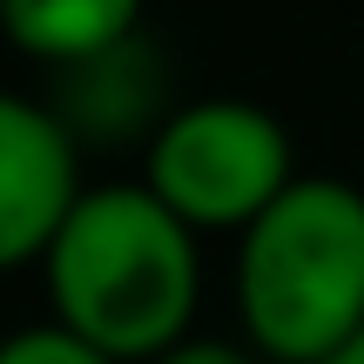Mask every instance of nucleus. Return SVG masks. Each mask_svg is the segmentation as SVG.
Instances as JSON below:
<instances>
[{
    "label": "nucleus",
    "mask_w": 364,
    "mask_h": 364,
    "mask_svg": "<svg viewBox=\"0 0 364 364\" xmlns=\"http://www.w3.org/2000/svg\"><path fill=\"white\" fill-rule=\"evenodd\" d=\"M0 364H115L108 351H95L75 331H21L0 344Z\"/></svg>",
    "instance_id": "obj_6"
},
{
    "label": "nucleus",
    "mask_w": 364,
    "mask_h": 364,
    "mask_svg": "<svg viewBox=\"0 0 364 364\" xmlns=\"http://www.w3.org/2000/svg\"><path fill=\"white\" fill-rule=\"evenodd\" d=\"M243 324L270 358L331 364L364 324V196L290 182L243 243Z\"/></svg>",
    "instance_id": "obj_2"
},
{
    "label": "nucleus",
    "mask_w": 364,
    "mask_h": 364,
    "mask_svg": "<svg viewBox=\"0 0 364 364\" xmlns=\"http://www.w3.org/2000/svg\"><path fill=\"white\" fill-rule=\"evenodd\" d=\"M331 364H364V324L351 331V344H344V351H338V358H331Z\"/></svg>",
    "instance_id": "obj_8"
},
{
    "label": "nucleus",
    "mask_w": 364,
    "mask_h": 364,
    "mask_svg": "<svg viewBox=\"0 0 364 364\" xmlns=\"http://www.w3.org/2000/svg\"><path fill=\"white\" fill-rule=\"evenodd\" d=\"M142 0H0V21L27 54L48 61H95L122 48Z\"/></svg>",
    "instance_id": "obj_5"
},
{
    "label": "nucleus",
    "mask_w": 364,
    "mask_h": 364,
    "mask_svg": "<svg viewBox=\"0 0 364 364\" xmlns=\"http://www.w3.org/2000/svg\"><path fill=\"white\" fill-rule=\"evenodd\" d=\"M162 364H250V358L230 344H176V351H162Z\"/></svg>",
    "instance_id": "obj_7"
},
{
    "label": "nucleus",
    "mask_w": 364,
    "mask_h": 364,
    "mask_svg": "<svg viewBox=\"0 0 364 364\" xmlns=\"http://www.w3.org/2000/svg\"><path fill=\"white\" fill-rule=\"evenodd\" d=\"M48 284L61 331L108 358H156L182 338L196 304L189 223L156 189H95L48 243Z\"/></svg>",
    "instance_id": "obj_1"
},
{
    "label": "nucleus",
    "mask_w": 364,
    "mask_h": 364,
    "mask_svg": "<svg viewBox=\"0 0 364 364\" xmlns=\"http://www.w3.org/2000/svg\"><path fill=\"white\" fill-rule=\"evenodd\" d=\"M149 189L182 223H257L290 189V149L263 108L243 102H203L162 129L149 156Z\"/></svg>",
    "instance_id": "obj_3"
},
{
    "label": "nucleus",
    "mask_w": 364,
    "mask_h": 364,
    "mask_svg": "<svg viewBox=\"0 0 364 364\" xmlns=\"http://www.w3.org/2000/svg\"><path fill=\"white\" fill-rule=\"evenodd\" d=\"M75 203V149L61 122L0 95V270L48 250Z\"/></svg>",
    "instance_id": "obj_4"
}]
</instances>
